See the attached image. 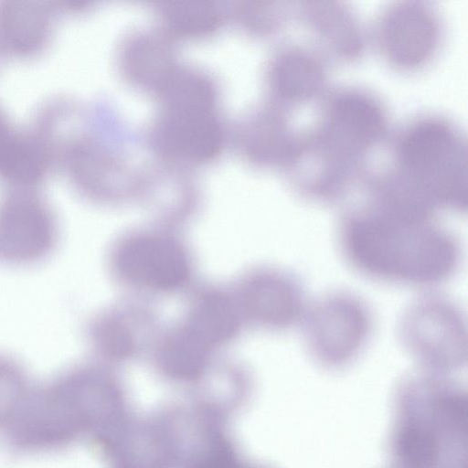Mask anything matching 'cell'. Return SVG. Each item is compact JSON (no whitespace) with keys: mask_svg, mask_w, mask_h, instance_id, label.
I'll list each match as a JSON object with an SVG mask.
<instances>
[{"mask_svg":"<svg viewBox=\"0 0 468 468\" xmlns=\"http://www.w3.org/2000/svg\"><path fill=\"white\" fill-rule=\"evenodd\" d=\"M362 198L343 214L338 242L345 260L381 282L432 286L447 280L460 247L437 217L388 191L361 187Z\"/></svg>","mask_w":468,"mask_h":468,"instance_id":"6da1fadb","label":"cell"},{"mask_svg":"<svg viewBox=\"0 0 468 468\" xmlns=\"http://www.w3.org/2000/svg\"><path fill=\"white\" fill-rule=\"evenodd\" d=\"M388 144V168L431 209L466 210L467 141L451 119L417 114L391 133Z\"/></svg>","mask_w":468,"mask_h":468,"instance_id":"7a4b0ae2","label":"cell"},{"mask_svg":"<svg viewBox=\"0 0 468 468\" xmlns=\"http://www.w3.org/2000/svg\"><path fill=\"white\" fill-rule=\"evenodd\" d=\"M108 378L102 370L80 365L33 388L6 431L11 443L30 452L62 449L89 425L93 406L103 396Z\"/></svg>","mask_w":468,"mask_h":468,"instance_id":"3957f363","label":"cell"},{"mask_svg":"<svg viewBox=\"0 0 468 468\" xmlns=\"http://www.w3.org/2000/svg\"><path fill=\"white\" fill-rule=\"evenodd\" d=\"M311 125L340 149L364 161L391 134L385 102L371 90L356 85L329 88L318 100Z\"/></svg>","mask_w":468,"mask_h":468,"instance_id":"277c9868","label":"cell"},{"mask_svg":"<svg viewBox=\"0 0 468 468\" xmlns=\"http://www.w3.org/2000/svg\"><path fill=\"white\" fill-rule=\"evenodd\" d=\"M367 37L388 66L412 72L435 58L441 42L442 24L438 12L426 2L393 1L375 15Z\"/></svg>","mask_w":468,"mask_h":468,"instance_id":"5b68a950","label":"cell"},{"mask_svg":"<svg viewBox=\"0 0 468 468\" xmlns=\"http://www.w3.org/2000/svg\"><path fill=\"white\" fill-rule=\"evenodd\" d=\"M282 165L296 192L318 203L346 197L369 171L367 162L340 151L311 125L296 132Z\"/></svg>","mask_w":468,"mask_h":468,"instance_id":"8992f818","label":"cell"},{"mask_svg":"<svg viewBox=\"0 0 468 468\" xmlns=\"http://www.w3.org/2000/svg\"><path fill=\"white\" fill-rule=\"evenodd\" d=\"M59 239L57 214L34 189H12L0 199V261L28 267L47 260Z\"/></svg>","mask_w":468,"mask_h":468,"instance_id":"52a82bcc","label":"cell"},{"mask_svg":"<svg viewBox=\"0 0 468 468\" xmlns=\"http://www.w3.org/2000/svg\"><path fill=\"white\" fill-rule=\"evenodd\" d=\"M307 350L321 361L342 363L364 347L371 327L369 312L356 297L335 292L306 308L303 317Z\"/></svg>","mask_w":468,"mask_h":468,"instance_id":"ba28073f","label":"cell"},{"mask_svg":"<svg viewBox=\"0 0 468 468\" xmlns=\"http://www.w3.org/2000/svg\"><path fill=\"white\" fill-rule=\"evenodd\" d=\"M111 261L115 274L132 285L151 291L177 290L191 273L185 248L176 239L158 232L123 239L115 246Z\"/></svg>","mask_w":468,"mask_h":468,"instance_id":"9c48e42d","label":"cell"},{"mask_svg":"<svg viewBox=\"0 0 468 468\" xmlns=\"http://www.w3.org/2000/svg\"><path fill=\"white\" fill-rule=\"evenodd\" d=\"M402 346L428 363L459 362L466 354V326L459 309L434 295L416 301L399 324Z\"/></svg>","mask_w":468,"mask_h":468,"instance_id":"30bf717a","label":"cell"},{"mask_svg":"<svg viewBox=\"0 0 468 468\" xmlns=\"http://www.w3.org/2000/svg\"><path fill=\"white\" fill-rule=\"evenodd\" d=\"M292 15L329 62L352 63L368 44L367 30L354 9L343 1L303 0L292 5Z\"/></svg>","mask_w":468,"mask_h":468,"instance_id":"8fae6325","label":"cell"},{"mask_svg":"<svg viewBox=\"0 0 468 468\" xmlns=\"http://www.w3.org/2000/svg\"><path fill=\"white\" fill-rule=\"evenodd\" d=\"M329 65L310 43H287L277 50L270 64V86L285 108L318 101L329 88Z\"/></svg>","mask_w":468,"mask_h":468,"instance_id":"7c38bea8","label":"cell"},{"mask_svg":"<svg viewBox=\"0 0 468 468\" xmlns=\"http://www.w3.org/2000/svg\"><path fill=\"white\" fill-rule=\"evenodd\" d=\"M306 308L299 283L281 271L256 272L241 288V309L264 326L290 327L303 320Z\"/></svg>","mask_w":468,"mask_h":468,"instance_id":"4fadbf2b","label":"cell"},{"mask_svg":"<svg viewBox=\"0 0 468 468\" xmlns=\"http://www.w3.org/2000/svg\"><path fill=\"white\" fill-rule=\"evenodd\" d=\"M48 161L36 134L24 133L0 110V177L13 189H34Z\"/></svg>","mask_w":468,"mask_h":468,"instance_id":"5bb4252c","label":"cell"},{"mask_svg":"<svg viewBox=\"0 0 468 468\" xmlns=\"http://www.w3.org/2000/svg\"><path fill=\"white\" fill-rule=\"evenodd\" d=\"M50 11L38 5L10 2L0 5V50L13 55L36 53L47 44Z\"/></svg>","mask_w":468,"mask_h":468,"instance_id":"9a60e30c","label":"cell"},{"mask_svg":"<svg viewBox=\"0 0 468 468\" xmlns=\"http://www.w3.org/2000/svg\"><path fill=\"white\" fill-rule=\"evenodd\" d=\"M209 348L230 339L237 332L239 316L224 293L208 292L193 304L184 324Z\"/></svg>","mask_w":468,"mask_h":468,"instance_id":"2e32d148","label":"cell"},{"mask_svg":"<svg viewBox=\"0 0 468 468\" xmlns=\"http://www.w3.org/2000/svg\"><path fill=\"white\" fill-rule=\"evenodd\" d=\"M87 335L92 349L108 358L129 356L137 347L136 335L130 324L119 320L114 313L94 317L89 324Z\"/></svg>","mask_w":468,"mask_h":468,"instance_id":"e0dca14e","label":"cell"},{"mask_svg":"<svg viewBox=\"0 0 468 468\" xmlns=\"http://www.w3.org/2000/svg\"><path fill=\"white\" fill-rule=\"evenodd\" d=\"M33 388L23 365L0 353V430L8 431Z\"/></svg>","mask_w":468,"mask_h":468,"instance_id":"ac0fdd59","label":"cell"},{"mask_svg":"<svg viewBox=\"0 0 468 468\" xmlns=\"http://www.w3.org/2000/svg\"><path fill=\"white\" fill-rule=\"evenodd\" d=\"M159 351L161 362L170 371L193 374L204 366L211 349L184 326L173 332Z\"/></svg>","mask_w":468,"mask_h":468,"instance_id":"d6986e66","label":"cell"}]
</instances>
